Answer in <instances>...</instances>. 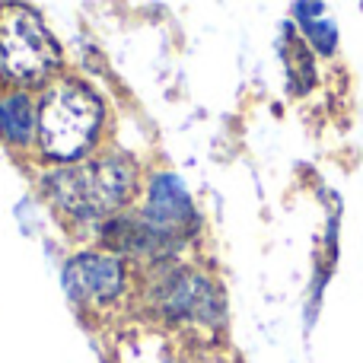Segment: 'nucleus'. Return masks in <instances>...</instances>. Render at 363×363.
Listing matches in <instances>:
<instances>
[{
  "mask_svg": "<svg viewBox=\"0 0 363 363\" xmlns=\"http://www.w3.org/2000/svg\"><path fill=\"white\" fill-rule=\"evenodd\" d=\"M134 185V166L125 157H102L57 169L45 179L51 201L74 217H102L128 198Z\"/></svg>",
  "mask_w": 363,
  "mask_h": 363,
  "instance_id": "f257e3e1",
  "label": "nucleus"
},
{
  "mask_svg": "<svg viewBox=\"0 0 363 363\" xmlns=\"http://www.w3.org/2000/svg\"><path fill=\"white\" fill-rule=\"evenodd\" d=\"M102 125V102L83 83H64L48 93L38 118L42 150L55 160H77Z\"/></svg>",
  "mask_w": 363,
  "mask_h": 363,
  "instance_id": "f03ea898",
  "label": "nucleus"
},
{
  "mask_svg": "<svg viewBox=\"0 0 363 363\" xmlns=\"http://www.w3.org/2000/svg\"><path fill=\"white\" fill-rule=\"evenodd\" d=\"M57 42L32 10H13L0 19V77L35 83L57 67Z\"/></svg>",
  "mask_w": 363,
  "mask_h": 363,
  "instance_id": "7ed1b4c3",
  "label": "nucleus"
},
{
  "mask_svg": "<svg viewBox=\"0 0 363 363\" xmlns=\"http://www.w3.org/2000/svg\"><path fill=\"white\" fill-rule=\"evenodd\" d=\"M67 284L80 300H115L125 290V264L112 255H77L67 268Z\"/></svg>",
  "mask_w": 363,
  "mask_h": 363,
  "instance_id": "20e7f679",
  "label": "nucleus"
},
{
  "mask_svg": "<svg viewBox=\"0 0 363 363\" xmlns=\"http://www.w3.org/2000/svg\"><path fill=\"white\" fill-rule=\"evenodd\" d=\"M163 309L172 319H191V322H211L217 315V294L213 287L198 274H179L163 287L160 296Z\"/></svg>",
  "mask_w": 363,
  "mask_h": 363,
  "instance_id": "39448f33",
  "label": "nucleus"
},
{
  "mask_svg": "<svg viewBox=\"0 0 363 363\" xmlns=\"http://www.w3.org/2000/svg\"><path fill=\"white\" fill-rule=\"evenodd\" d=\"M284 61H287V80L296 96H306L315 83V57L309 51V42L300 38L294 29H287L284 38Z\"/></svg>",
  "mask_w": 363,
  "mask_h": 363,
  "instance_id": "423d86ee",
  "label": "nucleus"
},
{
  "mask_svg": "<svg viewBox=\"0 0 363 363\" xmlns=\"http://www.w3.org/2000/svg\"><path fill=\"white\" fill-rule=\"evenodd\" d=\"M300 23L306 26L309 45L319 55H335V48H338V29H335V23H328L322 16H300Z\"/></svg>",
  "mask_w": 363,
  "mask_h": 363,
  "instance_id": "0eeeda50",
  "label": "nucleus"
}]
</instances>
